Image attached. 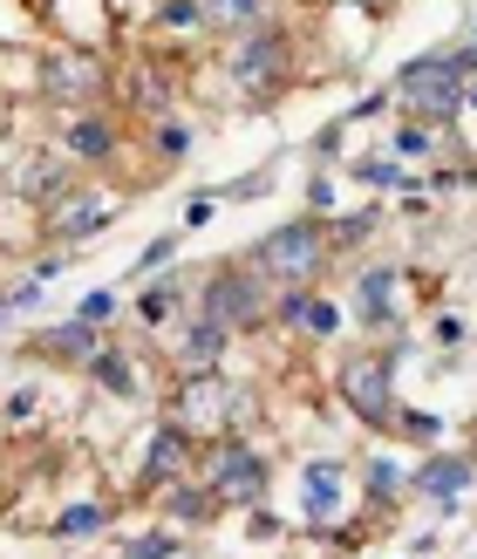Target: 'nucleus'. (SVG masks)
I'll return each mask as SVG.
<instances>
[{
  "mask_svg": "<svg viewBox=\"0 0 477 559\" xmlns=\"http://www.w3.org/2000/svg\"><path fill=\"white\" fill-rule=\"evenodd\" d=\"M69 178H75V171H69L62 157H35V164H27V178H21V185L35 191V199H55V191H69Z\"/></svg>",
  "mask_w": 477,
  "mask_h": 559,
  "instance_id": "obj_21",
  "label": "nucleus"
},
{
  "mask_svg": "<svg viewBox=\"0 0 477 559\" xmlns=\"http://www.w3.org/2000/svg\"><path fill=\"white\" fill-rule=\"evenodd\" d=\"M430 144H437L430 123H403V130H396V157H424Z\"/></svg>",
  "mask_w": 477,
  "mask_h": 559,
  "instance_id": "obj_26",
  "label": "nucleus"
},
{
  "mask_svg": "<svg viewBox=\"0 0 477 559\" xmlns=\"http://www.w3.org/2000/svg\"><path fill=\"white\" fill-rule=\"evenodd\" d=\"M246 266L260 273V280H294V287H307V280L327 266L321 218H287V226H273L260 246H246Z\"/></svg>",
  "mask_w": 477,
  "mask_h": 559,
  "instance_id": "obj_2",
  "label": "nucleus"
},
{
  "mask_svg": "<svg viewBox=\"0 0 477 559\" xmlns=\"http://www.w3.org/2000/svg\"><path fill=\"white\" fill-rule=\"evenodd\" d=\"M477 82V41L470 48H430V55H416V62L389 82V96H396L403 117L416 123H457L464 117V90Z\"/></svg>",
  "mask_w": 477,
  "mask_h": 559,
  "instance_id": "obj_1",
  "label": "nucleus"
},
{
  "mask_svg": "<svg viewBox=\"0 0 477 559\" xmlns=\"http://www.w3.org/2000/svg\"><path fill=\"white\" fill-rule=\"evenodd\" d=\"M205 485H212L218 506H260L266 498V457L239 437H218L212 457H205Z\"/></svg>",
  "mask_w": 477,
  "mask_h": 559,
  "instance_id": "obj_6",
  "label": "nucleus"
},
{
  "mask_svg": "<svg viewBox=\"0 0 477 559\" xmlns=\"http://www.w3.org/2000/svg\"><path fill=\"white\" fill-rule=\"evenodd\" d=\"M0 314H8V294H0Z\"/></svg>",
  "mask_w": 477,
  "mask_h": 559,
  "instance_id": "obj_34",
  "label": "nucleus"
},
{
  "mask_svg": "<svg viewBox=\"0 0 477 559\" xmlns=\"http://www.w3.org/2000/svg\"><path fill=\"white\" fill-rule=\"evenodd\" d=\"M90 376L103 382V396H117V403H136V396H144V382H136V361H130L123 348H109V342L90 355Z\"/></svg>",
  "mask_w": 477,
  "mask_h": 559,
  "instance_id": "obj_16",
  "label": "nucleus"
},
{
  "mask_svg": "<svg viewBox=\"0 0 477 559\" xmlns=\"http://www.w3.org/2000/svg\"><path fill=\"white\" fill-rule=\"evenodd\" d=\"M62 151L75 164H109V157H117V123H103L96 109H82V117L62 123Z\"/></svg>",
  "mask_w": 477,
  "mask_h": 559,
  "instance_id": "obj_13",
  "label": "nucleus"
},
{
  "mask_svg": "<svg viewBox=\"0 0 477 559\" xmlns=\"http://www.w3.org/2000/svg\"><path fill=\"white\" fill-rule=\"evenodd\" d=\"M470 485H477V464H470L464 451H430L424 464L409 471V491L430 498L437 512H457L464 498H470Z\"/></svg>",
  "mask_w": 477,
  "mask_h": 559,
  "instance_id": "obj_7",
  "label": "nucleus"
},
{
  "mask_svg": "<svg viewBox=\"0 0 477 559\" xmlns=\"http://www.w3.org/2000/svg\"><path fill=\"white\" fill-rule=\"evenodd\" d=\"M109 212H117V205L96 199V191H69V199L48 212V233L62 239V246H82V239H96L109 226Z\"/></svg>",
  "mask_w": 477,
  "mask_h": 559,
  "instance_id": "obj_11",
  "label": "nucleus"
},
{
  "mask_svg": "<svg viewBox=\"0 0 477 559\" xmlns=\"http://www.w3.org/2000/svg\"><path fill=\"white\" fill-rule=\"evenodd\" d=\"M96 348H103V334H96V321H82V314L41 334V355H55V361H82V369H90Z\"/></svg>",
  "mask_w": 477,
  "mask_h": 559,
  "instance_id": "obj_17",
  "label": "nucleus"
},
{
  "mask_svg": "<svg viewBox=\"0 0 477 559\" xmlns=\"http://www.w3.org/2000/svg\"><path fill=\"white\" fill-rule=\"evenodd\" d=\"M205 218H212V199H191V205H184V233H199Z\"/></svg>",
  "mask_w": 477,
  "mask_h": 559,
  "instance_id": "obj_32",
  "label": "nucleus"
},
{
  "mask_svg": "<svg viewBox=\"0 0 477 559\" xmlns=\"http://www.w3.org/2000/svg\"><path fill=\"white\" fill-rule=\"evenodd\" d=\"M342 506H348V464H334V457L307 464L300 471V519L307 525H327Z\"/></svg>",
  "mask_w": 477,
  "mask_h": 559,
  "instance_id": "obj_10",
  "label": "nucleus"
},
{
  "mask_svg": "<svg viewBox=\"0 0 477 559\" xmlns=\"http://www.w3.org/2000/svg\"><path fill=\"white\" fill-rule=\"evenodd\" d=\"M157 21L164 27H205V8H199V0H164Z\"/></svg>",
  "mask_w": 477,
  "mask_h": 559,
  "instance_id": "obj_25",
  "label": "nucleus"
},
{
  "mask_svg": "<svg viewBox=\"0 0 477 559\" xmlns=\"http://www.w3.org/2000/svg\"><path fill=\"white\" fill-rule=\"evenodd\" d=\"M178 239H184V226H178V233H164V239H151V246H144V260H136L130 273H151V266H164V260L178 253Z\"/></svg>",
  "mask_w": 477,
  "mask_h": 559,
  "instance_id": "obj_27",
  "label": "nucleus"
},
{
  "mask_svg": "<svg viewBox=\"0 0 477 559\" xmlns=\"http://www.w3.org/2000/svg\"><path fill=\"white\" fill-rule=\"evenodd\" d=\"M369 8H375V14H382V0H369Z\"/></svg>",
  "mask_w": 477,
  "mask_h": 559,
  "instance_id": "obj_35",
  "label": "nucleus"
},
{
  "mask_svg": "<svg viewBox=\"0 0 477 559\" xmlns=\"http://www.w3.org/2000/svg\"><path fill=\"white\" fill-rule=\"evenodd\" d=\"M178 552H184L178 533H144V539H130V546H123V559H178Z\"/></svg>",
  "mask_w": 477,
  "mask_h": 559,
  "instance_id": "obj_24",
  "label": "nucleus"
},
{
  "mask_svg": "<svg viewBox=\"0 0 477 559\" xmlns=\"http://www.w3.org/2000/svg\"><path fill=\"white\" fill-rule=\"evenodd\" d=\"M171 300H178V287H151L136 307H144V321H164V314H171Z\"/></svg>",
  "mask_w": 477,
  "mask_h": 559,
  "instance_id": "obj_29",
  "label": "nucleus"
},
{
  "mask_svg": "<svg viewBox=\"0 0 477 559\" xmlns=\"http://www.w3.org/2000/svg\"><path fill=\"white\" fill-rule=\"evenodd\" d=\"M226 342H232V328H218L212 314H199L184 328V342H178V361H184V376H205L218 355H226Z\"/></svg>",
  "mask_w": 477,
  "mask_h": 559,
  "instance_id": "obj_15",
  "label": "nucleus"
},
{
  "mask_svg": "<svg viewBox=\"0 0 477 559\" xmlns=\"http://www.w3.org/2000/svg\"><path fill=\"white\" fill-rule=\"evenodd\" d=\"M348 178L375 185V191H416V171H403V164H389V157H361V164H348Z\"/></svg>",
  "mask_w": 477,
  "mask_h": 559,
  "instance_id": "obj_20",
  "label": "nucleus"
},
{
  "mask_svg": "<svg viewBox=\"0 0 477 559\" xmlns=\"http://www.w3.org/2000/svg\"><path fill=\"white\" fill-rule=\"evenodd\" d=\"M342 403L348 416H361L369 430L396 424V348H361L342 369Z\"/></svg>",
  "mask_w": 477,
  "mask_h": 559,
  "instance_id": "obj_4",
  "label": "nucleus"
},
{
  "mask_svg": "<svg viewBox=\"0 0 477 559\" xmlns=\"http://www.w3.org/2000/svg\"><path fill=\"white\" fill-rule=\"evenodd\" d=\"M396 287H403L396 266H369L355 280V321L361 328H389V321H396Z\"/></svg>",
  "mask_w": 477,
  "mask_h": 559,
  "instance_id": "obj_12",
  "label": "nucleus"
},
{
  "mask_svg": "<svg viewBox=\"0 0 477 559\" xmlns=\"http://www.w3.org/2000/svg\"><path fill=\"white\" fill-rule=\"evenodd\" d=\"M273 314L287 321V328H307V334H334V328H342V307H334V300H314L307 287H287Z\"/></svg>",
  "mask_w": 477,
  "mask_h": 559,
  "instance_id": "obj_14",
  "label": "nucleus"
},
{
  "mask_svg": "<svg viewBox=\"0 0 477 559\" xmlns=\"http://www.w3.org/2000/svg\"><path fill=\"white\" fill-rule=\"evenodd\" d=\"M75 314H82V321H109V314H117V294H103V287H96L90 300L75 307Z\"/></svg>",
  "mask_w": 477,
  "mask_h": 559,
  "instance_id": "obj_31",
  "label": "nucleus"
},
{
  "mask_svg": "<svg viewBox=\"0 0 477 559\" xmlns=\"http://www.w3.org/2000/svg\"><path fill=\"white\" fill-rule=\"evenodd\" d=\"M157 151H164V157H184V151H191V130H184V123H164V130H157Z\"/></svg>",
  "mask_w": 477,
  "mask_h": 559,
  "instance_id": "obj_28",
  "label": "nucleus"
},
{
  "mask_svg": "<svg viewBox=\"0 0 477 559\" xmlns=\"http://www.w3.org/2000/svg\"><path fill=\"white\" fill-rule=\"evenodd\" d=\"M205 314L218 321V328H260L266 321V280L252 273L246 260H226V266H212V280H205Z\"/></svg>",
  "mask_w": 477,
  "mask_h": 559,
  "instance_id": "obj_5",
  "label": "nucleus"
},
{
  "mask_svg": "<svg viewBox=\"0 0 477 559\" xmlns=\"http://www.w3.org/2000/svg\"><path fill=\"white\" fill-rule=\"evenodd\" d=\"M375 233V212H355V218H334V239H369Z\"/></svg>",
  "mask_w": 477,
  "mask_h": 559,
  "instance_id": "obj_30",
  "label": "nucleus"
},
{
  "mask_svg": "<svg viewBox=\"0 0 477 559\" xmlns=\"http://www.w3.org/2000/svg\"><path fill=\"white\" fill-rule=\"evenodd\" d=\"M470 41H477V8H470Z\"/></svg>",
  "mask_w": 477,
  "mask_h": 559,
  "instance_id": "obj_33",
  "label": "nucleus"
},
{
  "mask_svg": "<svg viewBox=\"0 0 477 559\" xmlns=\"http://www.w3.org/2000/svg\"><path fill=\"white\" fill-rule=\"evenodd\" d=\"M205 8V27L218 35H252V27H266V0H199Z\"/></svg>",
  "mask_w": 477,
  "mask_h": 559,
  "instance_id": "obj_18",
  "label": "nucleus"
},
{
  "mask_svg": "<svg viewBox=\"0 0 477 559\" xmlns=\"http://www.w3.org/2000/svg\"><path fill=\"white\" fill-rule=\"evenodd\" d=\"M164 506H171V519H178V525H205V519L218 512V498H212V485H184V478H178Z\"/></svg>",
  "mask_w": 477,
  "mask_h": 559,
  "instance_id": "obj_19",
  "label": "nucleus"
},
{
  "mask_svg": "<svg viewBox=\"0 0 477 559\" xmlns=\"http://www.w3.org/2000/svg\"><path fill=\"white\" fill-rule=\"evenodd\" d=\"M191 437H199V430H191L184 416H164V424H157V437H151L144 478H136V485H144V491H157V485H178V478H184V464H191Z\"/></svg>",
  "mask_w": 477,
  "mask_h": 559,
  "instance_id": "obj_9",
  "label": "nucleus"
},
{
  "mask_svg": "<svg viewBox=\"0 0 477 559\" xmlns=\"http://www.w3.org/2000/svg\"><path fill=\"white\" fill-rule=\"evenodd\" d=\"M403 485H409V478L396 471V457H375V464H369V498H375V506H389Z\"/></svg>",
  "mask_w": 477,
  "mask_h": 559,
  "instance_id": "obj_23",
  "label": "nucleus"
},
{
  "mask_svg": "<svg viewBox=\"0 0 477 559\" xmlns=\"http://www.w3.org/2000/svg\"><path fill=\"white\" fill-rule=\"evenodd\" d=\"M232 82H239V96H252V103H266V96H279L294 82V41H287V27H252V35H239V48H232Z\"/></svg>",
  "mask_w": 477,
  "mask_h": 559,
  "instance_id": "obj_3",
  "label": "nucleus"
},
{
  "mask_svg": "<svg viewBox=\"0 0 477 559\" xmlns=\"http://www.w3.org/2000/svg\"><path fill=\"white\" fill-rule=\"evenodd\" d=\"M103 525H109L103 506H69L62 519H55V533H62V539H90V533H103Z\"/></svg>",
  "mask_w": 477,
  "mask_h": 559,
  "instance_id": "obj_22",
  "label": "nucleus"
},
{
  "mask_svg": "<svg viewBox=\"0 0 477 559\" xmlns=\"http://www.w3.org/2000/svg\"><path fill=\"white\" fill-rule=\"evenodd\" d=\"M41 90L55 103H96L103 96V62L96 55H75V48H55V55H41Z\"/></svg>",
  "mask_w": 477,
  "mask_h": 559,
  "instance_id": "obj_8",
  "label": "nucleus"
}]
</instances>
